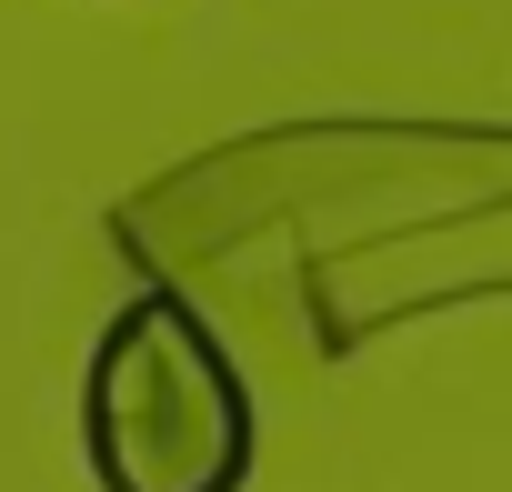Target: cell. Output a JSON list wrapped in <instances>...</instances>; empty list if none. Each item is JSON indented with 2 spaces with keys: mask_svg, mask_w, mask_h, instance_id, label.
<instances>
[{
  "mask_svg": "<svg viewBox=\"0 0 512 492\" xmlns=\"http://www.w3.org/2000/svg\"><path fill=\"white\" fill-rule=\"evenodd\" d=\"M81 452L101 492H241L251 482V382L201 302L171 282L131 292L81 372Z\"/></svg>",
  "mask_w": 512,
  "mask_h": 492,
  "instance_id": "obj_1",
  "label": "cell"
}]
</instances>
